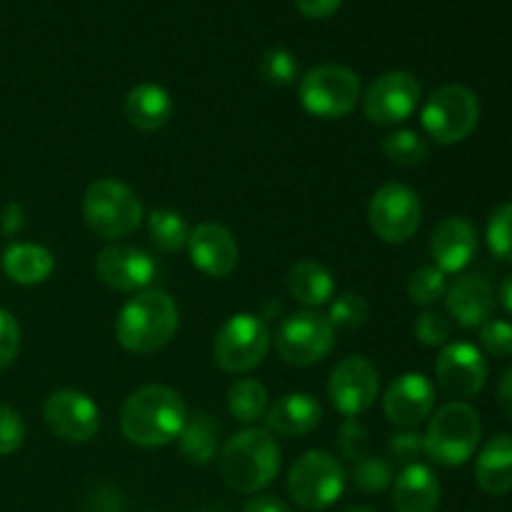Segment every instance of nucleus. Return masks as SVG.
<instances>
[{
	"label": "nucleus",
	"instance_id": "1",
	"mask_svg": "<svg viewBox=\"0 0 512 512\" xmlns=\"http://www.w3.org/2000/svg\"><path fill=\"white\" fill-rule=\"evenodd\" d=\"M188 408L168 385H143L120 408V430L138 448H163L183 433Z\"/></svg>",
	"mask_w": 512,
	"mask_h": 512
},
{
	"label": "nucleus",
	"instance_id": "2",
	"mask_svg": "<svg viewBox=\"0 0 512 512\" xmlns=\"http://www.w3.org/2000/svg\"><path fill=\"white\" fill-rule=\"evenodd\" d=\"M180 310L165 290H140L123 305L115 320V338L120 348L135 355H150L175 338Z\"/></svg>",
	"mask_w": 512,
	"mask_h": 512
},
{
	"label": "nucleus",
	"instance_id": "3",
	"mask_svg": "<svg viewBox=\"0 0 512 512\" xmlns=\"http://www.w3.org/2000/svg\"><path fill=\"white\" fill-rule=\"evenodd\" d=\"M278 470L280 445L263 428L240 430L220 450V475L235 493H260L278 478Z\"/></svg>",
	"mask_w": 512,
	"mask_h": 512
},
{
	"label": "nucleus",
	"instance_id": "4",
	"mask_svg": "<svg viewBox=\"0 0 512 512\" xmlns=\"http://www.w3.org/2000/svg\"><path fill=\"white\" fill-rule=\"evenodd\" d=\"M483 435V423L473 405L453 403L443 405L430 420L425 438V455L443 468H460L475 455Z\"/></svg>",
	"mask_w": 512,
	"mask_h": 512
},
{
	"label": "nucleus",
	"instance_id": "5",
	"mask_svg": "<svg viewBox=\"0 0 512 512\" xmlns=\"http://www.w3.org/2000/svg\"><path fill=\"white\" fill-rule=\"evenodd\" d=\"M83 218L95 235L120 240L133 235L143 223V203L125 183L100 178L83 195Z\"/></svg>",
	"mask_w": 512,
	"mask_h": 512
},
{
	"label": "nucleus",
	"instance_id": "6",
	"mask_svg": "<svg viewBox=\"0 0 512 512\" xmlns=\"http://www.w3.org/2000/svg\"><path fill=\"white\" fill-rule=\"evenodd\" d=\"M423 128L435 143L458 145L475 133L480 123V100L470 88L458 83L443 85L425 103Z\"/></svg>",
	"mask_w": 512,
	"mask_h": 512
},
{
	"label": "nucleus",
	"instance_id": "7",
	"mask_svg": "<svg viewBox=\"0 0 512 512\" xmlns=\"http://www.w3.org/2000/svg\"><path fill=\"white\" fill-rule=\"evenodd\" d=\"M343 463L328 450H308L295 460L288 475V493L300 508L305 510H325L338 503L345 493Z\"/></svg>",
	"mask_w": 512,
	"mask_h": 512
},
{
	"label": "nucleus",
	"instance_id": "8",
	"mask_svg": "<svg viewBox=\"0 0 512 512\" xmlns=\"http://www.w3.org/2000/svg\"><path fill=\"white\" fill-rule=\"evenodd\" d=\"M298 95L305 113L313 118L340 120L353 113L358 105L360 78L345 65L325 63L305 73Z\"/></svg>",
	"mask_w": 512,
	"mask_h": 512
},
{
	"label": "nucleus",
	"instance_id": "9",
	"mask_svg": "<svg viewBox=\"0 0 512 512\" xmlns=\"http://www.w3.org/2000/svg\"><path fill=\"white\" fill-rule=\"evenodd\" d=\"M270 328L260 315L238 313L215 335V363L225 373H250L270 353Z\"/></svg>",
	"mask_w": 512,
	"mask_h": 512
},
{
	"label": "nucleus",
	"instance_id": "10",
	"mask_svg": "<svg viewBox=\"0 0 512 512\" xmlns=\"http://www.w3.org/2000/svg\"><path fill=\"white\" fill-rule=\"evenodd\" d=\"M423 218V205L418 193L405 183H385L370 198L368 223L370 230L378 235L383 243L400 245L408 243L420 228Z\"/></svg>",
	"mask_w": 512,
	"mask_h": 512
},
{
	"label": "nucleus",
	"instance_id": "11",
	"mask_svg": "<svg viewBox=\"0 0 512 512\" xmlns=\"http://www.w3.org/2000/svg\"><path fill=\"white\" fill-rule=\"evenodd\" d=\"M335 345V328L328 315L303 310V313L288 315L275 333V348L288 365L295 368H310V365L325 360V355Z\"/></svg>",
	"mask_w": 512,
	"mask_h": 512
},
{
	"label": "nucleus",
	"instance_id": "12",
	"mask_svg": "<svg viewBox=\"0 0 512 512\" xmlns=\"http://www.w3.org/2000/svg\"><path fill=\"white\" fill-rule=\"evenodd\" d=\"M420 83L405 70H390L368 85L363 98L365 118L375 125H395L408 120L420 105Z\"/></svg>",
	"mask_w": 512,
	"mask_h": 512
},
{
	"label": "nucleus",
	"instance_id": "13",
	"mask_svg": "<svg viewBox=\"0 0 512 512\" xmlns=\"http://www.w3.org/2000/svg\"><path fill=\"white\" fill-rule=\"evenodd\" d=\"M45 425L63 443L83 445L98 435L100 410L85 393L73 388L55 390L43 408Z\"/></svg>",
	"mask_w": 512,
	"mask_h": 512
},
{
	"label": "nucleus",
	"instance_id": "14",
	"mask_svg": "<svg viewBox=\"0 0 512 512\" xmlns=\"http://www.w3.org/2000/svg\"><path fill=\"white\" fill-rule=\"evenodd\" d=\"M378 388V368L368 358H363V355H353V358L340 360L333 368L328 383V395L330 403L338 408L340 415H345V418H358L360 413H365L375 403Z\"/></svg>",
	"mask_w": 512,
	"mask_h": 512
},
{
	"label": "nucleus",
	"instance_id": "15",
	"mask_svg": "<svg viewBox=\"0 0 512 512\" xmlns=\"http://www.w3.org/2000/svg\"><path fill=\"white\" fill-rule=\"evenodd\" d=\"M435 375L438 383L450 398L465 403L468 398H475L485 388L488 380V363L483 353L470 343H450L445 345L443 353L438 355L435 363Z\"/></svg>",
	"mask_w": 512,
	"mask_h": 512
},
{
	"label": "nucleus",
	"instance_id": "16",
	"mask_svg": "<svg viewBox=\"0 0 512 512\" xmlns=\"http://www.w3.org/2000/svg\"><path fill=\"white\" fill-rule=\"evenodd\" d=\"M158 265L133 245H108L95 258V275L118 293H138L153 283Z\"/></svg>",
	"mask_w": 512,
	"mask_h": 512
},
{
	"label": "nucleus",
	"instance_id": "17",
	"mask_svg": "<svg viewBox=\"0 0 512 512\" xmlns=\"http://www.w3.org/2000/svg\"><path fill=\"white\" fill-rule=\"evenodd\" d=\"M435 405V388L423 373H405L390 383L385 390L383 410L385 418L398 428H418L425 418H430Z\"/></svg>",
	"mask_w": 512,
	"mask_h": 512
},
{
	"label": "nucleus",
	"instance_id": "18",
	"mask_svg": "<svg viewBox=\"0 0 512 512\" xmlns=\"http://www.w3.org/2000/svg\"><path fill=\"white\" fill-rule=\"evenodd\" d=\"M190 263L208 278H225L238 265V243L233 233L220 223H200L188 238Z\"/></svg>",
	"mask_w": 512,
	"mask_h": 512
},
{
	"label": "nucleus",
	"instance_id": "19",
	"mask_svg": "<svg viewBox=\"0 0 512 512\" xmlns=\"http://www.w3.org/2000/svg\"><path fill=\"white\" fill-rule=\"evenodd\" d=\"M478 230L463 215H450L435 225L430 235V255L435 268L448 273H463L478 255Z\"/></svg>",
	"mask_w": 512,
	"mask_h": 512
},
{
	"label": "nucleus",
	"instance_id": "20",
	"mask_svg": "<svg viewBox=\"0 0 512 512\" xmlns=\"http://www.w3.org/2000/svg\"><path fill=\"white\" fill-rule=\"evenodd\" d=\"M445 305L460 328H480L493 318L495 290L483 275H460L445 293Z\"/></svg>",
	"mask_w": 512,
	"mask_h": 512
},
{
	"label": "nucleus",
	"instance_id": "21",
	"mask_svg": "<svg viewBox=\"0 0 512 512\" xmlns=\"http://www.w3.org/2000/svg\"><path fill=\"white\" fill-rule=\"evenodd\" d=\"M320 420H323V405L308 393L283 395L265 413L268 433H278L283 438H303L318 428Z\"/></svg>",
	"mask_w": 512,
	"mask_h": 512
},
{
	"label": "nucleus",
	"instance_id": "22",
	"mask_svg": "<svg viewBox=\"0 0 512 512\" xmlns=\"http://www.w3.org/2000/svg\"><path fill=\"white\" fill-rule=\"evenodd\" d=\"M440 503V483L423 463L403 468L393 483L395 512H435Z\"/></svg>",
	"mask_w": 512,
	"mask_h": 512
},
{
	"label": "nucleus",
	"instance_id": "23",
	"mask_svg": "<svg viewBox=\"0 0 512 512\" xmlns=\"http://www.w3.org/2000/svg\"><path fill=\"white\" fill-rule=\"evenodd\" d=\"M173 115V100L168 90L160 88L158 83H140L125 98V118L133 128L143 133H155L165 128Z\"/></svg>",
	"mask_w": 512,
	"mask_h": 512
},
{
	"label": "nucleus",
	"instance_id": "24",
	"mask_svg": "<svg viewBox=\"0 0 512 512\" xmlns=\"http://www.w3.org/2000/svg\"><path fill=\"white\" fill-rule=\"evenodd\" d=\"M475 483L488 495L512 490V435H495L475 460Z\"/></svg>",
	"mask_w": 512,
	"mask_h": 512
},
{
	"label": "nucleus",
	"instance_id": "25",
	"mask_svg": "<svg viewBox=\"0 0 512 512\" xmlns=\"http://www.w3.org/2000/svg\"><path fill=\"white\" fill-rule=\"evenodd\" d=\"M55 258L48 248L35 243H13L3 253V270L13 283L38 285L50 278Z\"/></svg>",
	"mask_w": 512,
	"mask_h": 512
},
{
	"label": "nucleus",
	"instance_id": "26",
	"mask_svg": "<svg viewBox=\"0 0 512 512\" xmlns=\"http://www.w3.org/2000/svg\"><path fill=\"white\" fill-rule=\"evenodd\" d=\"M288 293L305 308H320L335 293L333 273L315 260H300L288 273Z\"/></svg>",
	"mask_w": 512,
	"mask_h": 512
},
{
	"label": "nucleus",
	"instance_id": "27",
	"mask_svg": "<svg viewBox=\"0 0 512 512\" xmlns=\"http://www.w3.org/2000/svg\"><path fill=\"white\" fill-rule=\"evenodd\" d=\"M220 425L208 413L188 415L183 433L178 435V450L190 465H208L218 455Z\"/></svg>",
	"mask_w": 512,
	"mask_h": 512
},
{
	"label": "nucleus",
	"instance_id": "28",
	"mask_svg": "<svg viewBox=\"0 0 512 512\" xmlns=\"http://www.w3.org/2000/svg\"><path fill=\"white\" fill-rule=\"evenodd\" d=\"M228 410L238 423H258L268 413V390L260 380H235L228 390Z\"/></svg>",
	"mask_w": 512,
	"mask_h": 512
},
{
	"label": "nucleus",
	"instance_id": "29",
	"mask_svg": "<svg viewBox=\"0 0 512 512\" xmlns=\"http://www.w3.org/2000/svg\"><path fill=\"white\" fill-rule=\"evenodd\" d=\"M148 238L160 253H178V250L188 245L190 228L183 215L170 208H160L150 213Z\"/></svg>",
	"mask_w": 512,
	"mask_h": 512
},
{
	"label": "nucleus",
	"instance_id": "30",
	"mask_svg": "<svg viewBox=\"0 0 512 512\" xmlns=\"http://www.w3.org/2000/svg\"><path fill=\"white\" fill-rule=\"evenodd\" d=\"M380 148H383L385 158H388L390 163L400 165V168L420 165L430 155L428 143H425L415 130H395V133L385 135Z\"/></svg>",
	"mask_w": 512,
	"mask_h": 512
},
{
	"label": "nucleus",
	"instance_id": "31",
	"mask_svg": "<svg viewBox=\"0 0 512 512\" xmlns=\"http://www.w3.org/2000/svg\"><path fill=\"white\" fill-rule=\"evenodd\" d=\"M258 70L260 78L268 85H275V88H288V85H293L300 75L298 58L285 48L265 50L263 58H260L258 63Z\"/></svg>",
	"mask_w": 512,
	"mask_h": 512
},
{
	"label": "nucleus",
	"instance_id": "32",
	"mask_svg": "<svg viewBox=\"0 0 512 512\" xmlns=\"http://www.w3.org/2000/svg\"><path fill=\"white\" fill-rule=\"evenodd\" d=\"M445 293H448V278H445L443 270H438L435 265H423V268H418L410 275L408 295L413 303L428 308V305L445 300Z\"/></svg>",
	"mask_w": 512,
	"mask_h": 512
},
{
	"label": "nucleus",
	"instance_id": "33",
	"mask_svg": "<svg viewBox=\"0 0 512 512\" xmlns=\"http://www.w3.org/2000/svg\"><path fill=\"white\" fill-rule=\"evenodd\" d=\"M488 248L500 263L512 265V203L498 205L490 215Z\"/></svg>",
	"mask_w": 512,
	"mask_h": 512
},
{
	"label": "nucleus",
	"instance_id": "34",
	"mask_svg": "<svg viewBox=\"0 0 512 512\" xmlns=\"http://www.w3.org/2000/svg\"><path fill=\"white\" fill-rule=\"evenodd\" d=\"M353 483L360 493H383L393 485V465L385 458H363L353 468Z\"/></svg>",
	"mask_w": 512,
	"mask_h": 512
},
{
	"label": "nucleus",
	"instance_id": "35",
	"mask_svg": "<svg viewBox=\"0 0 512 512\" xmlns=\"http://www.w3.org/2000/svg\"><path fill=\"white\" fill-rule=\"evenodd\" d=\"M368 313H370V305L363 295L345 293V295H340L333 305H330L328 320L333 323V328L355 330V328H360L365 320H368Z\"/></svg>",
	"mask_w": 512,
	"mask_h": 512
},
{
	"label": "nucleus",
	"instance_id": "36",
	"mask_svg": "<svg viewBox=\"0 0 512 512\" xmlns=\"http://www.w3.org/2000/svg\"><path fill=\"white\" fill-rule=\"evenodd\" d=\"M335 448H338L340 458L353 460V463L368 458V428L358 418H345L338 428Z\"/></svg>",
	"mask_w": 512,
	"mask_h": 512
},
{
	"label": "nucleus",
	"instance_id": "37",
	"mask_svg": "<svg viewBox=\"0 0 512 512\" xmlns=\"http://www.w3.org/2000/svg\"><path fill=\"white\" fill-rule=\"evenodd\" d=\"M388 453L395 463L408 468V465L418 463L420 455H425V438L418 430H403V433L390 435Z\"/></svg>",
	"mask_w": 512,
	"mask_h": 512
},
{
	"label": "nucleus",
	"instance_id": "38",
	"mask_svg": "<svg viewBox=\"0 0 512 512\" xmlns=\"http://www.w3.org/2000/svg\"><path fill=\"white\" fill-rule=\"evenodd\" d=\"M480 345L495 358H510L512 355V323L508 320L490 318L480 325Z\"/></svg>",
	"mask_w": 512,
	"mask_h": 512
},
{
	"label": "nucleus",
	"instance_id": "39",
	"mask_svg": "<svg viewBox=\"0 0 512 512\" xmlns=\"http://www.w3.org/2000/svg\"><path fill=\"white\" fill-rule=\"evenodd\" d=\"M415 338L420 340L428 348H440V345L448 343L450 338V323L440 313H433V310H425L415 318Z\"/></svg>",
	"mask_w": 512,
	"mask_h": 512
},
{
	"label": "nucleus",
	"instance_id": "40",
	"mask_svg": "<svg viewBox=\"0 0 512 512\" xmlns=\"http://www.w3.org/2000/svg\"><path fill=\"white\" fill-rule=\"evenodd\" d=\"M25 425L23 418L8 405H0V455H13L23 445Z\"/></svg>",
	"mask_w": 512,
	"mask_h": 512
},
{
	"label": "nucleus",
	"instance_id": "41",
	"mask_svg": "<svg viewBox=\"0 0 512 512\" xmlns=\"http://www.w3.org/2000/svg\"><path fill=\"white\" fill-rule=\"evenodd\" d=\"M18 350H20L18 320H15L8 310L0 308V370H5L15 358H18Z\"/></svg>",
	"mask_w": 512,
	"mask_h": 512
},
{
	"label": "nucleus",
	"instance_id": "42",
	"mask_svg": "<svg viewBox=\"0 0 512 512\" xmlns=\"http://www.w3.org/2000/svg\"><path fill=\"white\" fill-rule=\"evenodd\" d=\"M298 10L308 18L323 20L330 18L333 13H338V8L343 5V0H295Z\"/></svg>",
	"mask_w": 512,
	"mask_h": 512
},
{
	"label": "nucleus",
	"instance_id": "43",
	"mask_svg": "<svg viewBox=\"0 0 512 512\" xmlns=\"http://www.w3.org/2000/svg\"><path fill=\"white\" fill-rule=\"evenodd\" d=\"M243 512H293V510H290L283 500L275 498V495H255V498H250L248 503H245Z\"/></svg>",
	"mask_w": 512,
	"mask_h": 512
},
{
	"label": "nucleus",
	"instance_id": "44",
	"mask_svg": "<svg viewBox=\"0 0 512 512\" xmlns=\"http://www.w3.org/2000/svg\"><path fill=\"white\" fill-rule=\"evenodd\" d=\"M498 408L505 418L512 420V368L500 375L498 383Z\"/></svg>",
	"mask_w": 512,
	"mask_h": 512
},
{
	"label": "nucleus",
	"instance_id": "45",
	"mask_svg": "<svg viewBox=\"0 0 512 512\" xmlns=\"http://www.w3.org/2000/svg\"><path fill=\"white\" fill-rule=\"evenodd\" d=\"M500 305L505 308V313L512 318V275L503 280V285H500Z\"/></svg>",
	"mask_w": 512,
	"mask_h": 512
},
{
	"label": "nucleus",
	"instance_id": "46",
	"mask_svg": "<svg viewBox=\"0 0 512 512\" xmlns=\"http://www.w3.org/2000/svg\"><path fill=\"white\" fill-rule=\"evenodd\" d=\"M345 512H375V510L368 508V505H355V508H348Z\"/></svg>",
	"mask_w": 512,
	"mask_h": 512
}]
</instances>
